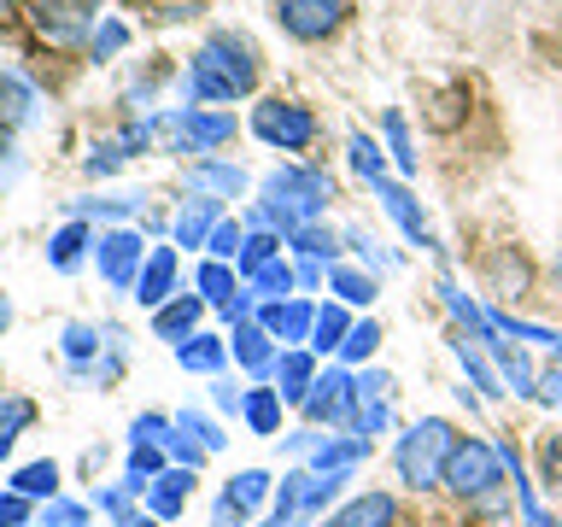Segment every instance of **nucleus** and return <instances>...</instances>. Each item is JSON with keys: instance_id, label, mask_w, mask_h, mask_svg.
I'll return each instance as SVG.
<instances>
[{"instance_id": "f257e3e1", "label": "nucleus", "mask_w": 562, "mask_h": 527, "mask_svg": "<svg viewBox=\"0 0 562 527\" xmlns=\"http://www.w3.org/2000/svg\"><path fill=\"white\" fill-rule=\"evenodd\" d=\"M334 200V182H328V170H311V165H288V170H276V176H263V200L252 211V223L258 228H281V240L299 235L305 223H316L328 211Z\"/></svg>"}, {"instance_id": "f03ea898", "label": "nucleus", "mask_w": 562, "mask_h": 527, "mask_svg": "<svg viewBox=\"0 0 562 527\" xmlns=\"http://www.w3.org/2000/svg\"><path fill=\"white\" fill-rule=\"evenodd\" d=\"M258 88V59L240 35H211L188 65V100H235Z\"/></svg>"}, {"instance_id": "7ed1b4c3", "label": "nucleus", "mask_w": 562, "mask_h": 527, "mask_svg": "<svg viewBox=\"0 0 562 527\" xmlns=\"http://www.w3.org/2000/svg\"><path fill=\"white\" fill-rule=\"evenodd\" d=\"M451 446H457V428L446 416H422L411 434H398L393 446V463H398V481L428 492V486H446V463H451Z\"/></svg>"}, {"instance_id": "20e7f679", "label": "nucleus", "mask_w": 562, "mask_h": 527, "mask_svg": "<svg viewBox=\"0 0 562 527\" xmlns=\"http://www.w3.org/2000/svg\"><path fill=\"white\" fill-rule=\"evenodd\" d=\"M153 141L158 147H170V153H217L235 141V117L228 112H165V117H153Z\"/></svg>"}, {"instance_id": "39448f33", "label": "nucleus", "mask_w": 562, "mask_h": 527, "mask_svg": "<svg viewBox=\"0 0 562 527\" xmlns=\"http://www.w3.org/2000/svg\"><path fill=\"white\" fill-rule=\"evenodd\" d=\"M504 457L492 439H474V434H457L451 446V463H446V486L457 492V498H486L492 486H504Z\"/></svg>"}, {"instance_id": "423d86ee", "label": "nucleus", "mask_w": 562, "mask_h": 527, "mask_svg": "<svg viewBox=\"0 0 562 527\" xmlns=\"http://www.w3.org/2000/svg\"><path fill=\"white\" fill-rule=\"evenodd\" d=\"M346 481H351V469H334V474L293 469V474H281V486H276V516H281V522H305V516H316V509H328L334 498H340Z\"/></svg>"}, {"instance_id": "0eeeda50", "label": "nucleus", "mask_w": 562, "mask_h": 527, "mask_svg": "<svg viewBox=\"0 0 562 527\" xmlns=\"http://www.w3.org/2000/svg\"><path fill=\"white\" fill-rule=\"evenodd\" d=\"M252 135L270 141V147H281V153H305L316 141V117L305 112V105H293V100H263L252 112Z\"/></svg>"}, {"instance_id": "6e6552de", "label": "nucleus", "mask_w": 562, "mask_h": 527, "mask_svg": "<svg viewBox=\"0 0 562 527\" xmlns=\"http://www.w3.org/2000/svg\"><path fill=\"white\" fill-rule=\"evenodd\" d=\"M351 404H358V375H346V369H316L311 393L299 411L311 416V428H340L351 422Z\"/></svg>"}, {"instance_id": "1a4fd4ad", "label": "nucleus", "mask_w": 562, "mask_h": 527, "mask_svg": "<svg viewBox=\"0 0 562 527\" xmlns=\"http://www.w3.org/2000/svg\"><path fill=\"white\" fill-rule=\"evenodd\" d=\"M94 264L117 293H135L140 264H147V240H140L135 228H105V235L94 240Z\"/></svg>"}, {"instance_id": "9d476101", "label": "nucleus", "mask_w": 562, "mask_h": 527, "mask_svg": "<svg viewBox=\"0 0 562 527\" xmlns=\"http://www.w3.org/2000/svg\"><path fill=\"white\" fill-rule=\"evenodd\" d=\"M94 12H100V0H35L30 18L53 47H77L82 35L94 30Z\"/></svg>"}, {"instance_id": "9b49d317", "label": "nucleus", "mask_w": 562, "mask_h": 527, "mask_svg": "<svg viewBox=\"0 0 562 527\" xmlns=\"http://www.w3.org/2000/svg\"><path fill=\"white\" fill-rule=\"evenodd\" d=\"M474 346H481L486 358L498 363V375H504V386H509V393H516V399H533V393H539V369H533V358H527L521 346H509V334L486 328V334H481V340H474Z\"/></svg>"}, {"instance_id": "f8f14e48", "label": "nucleus", "mask_w": 562, "mask_h": 527, "mask_svg": "<svg viewBox=\"0 0 562 527\" xmlns=\"http://www.w3.org/2000/svg\"><path fill=\"white\" fill-rule=\"evenodd\" d=\"M276 7H281V30L299 35V42H323L346 18V0H276Z\"/></svg>"}, {"instance_id": "ddd939ff", "label": "nucleus", "mask_w": 562, "mask_h": 527, "mask_svg": "<svg viewBox=\"0 0 562 527\" xmlns=\"http://www.w3.org/2000/svg\"><path fill=\"white\" fill-rule=\"evenodd\" d=\"M258 323L270 328V340L288 351V346H305L311 340V328H316V305L311 299H281V305H263L258 311Z\"/></svg>"}, {"instance_id": "4468645a", "label": "nucleus", "mask_w": 562, "mask_h": 527, "mask_svg": "<svg viewBox=\"0 0 562 527\" xmlns=\"http://www.w3.org/2000/svg\"><path fill=\"white\" fill-rule=\"evenodd\" d=\"M200 316H205V299L200 293L165 299V305L153 311V334H158V340H188V334H200Z\"/></svg>"}, {"instance_id": "2eb2a0df", "label": "nucleus", "mask_w": 562, "mask_h": 527, "mask_svg": "<svg viewBox=\"0 0 562 527\" xmlns=\"http://www.w3.org/2000/svg\"><path fill=\"white\" fill-rule=\"evenodd\" d=\"M228 351H235L240 369H252V375H263V369H276V340L263 323H235L228 328Z\"/></svg>"}, {"instance_id": "dca6fc26", "label": "nucleus", "mask_w": 562, "mask_h": 527, "mask_svg": "<svg viewBox=\"0 0 562 527\" xmlns=\"http://www.w3.org/2000/svg\"><path fill=\"white\" fill-rule=\"evenodd\" d=\"M323 527H398V504L386 492H363V498L340 504Z\"/></svg>"}, {"instance_id": "f3484780", "label": "nucleus", "mask_w": 562, "mask_h": 527, "mask_svg": "<svg viewBox=\"0 0 562 527\" xmlns=\"http://www.w3.org/2000/svg\"><path fill=\"white\" fill-rule=\"evenodd\" d=\"M170 281H176V246H153L147 264H140V281H135V299L147 311H158L170 299Z\"/></svg>"}, {"instance_id": "a211bd4d", "label": "nucleus", "mask_w": 562, "mask_h": 527, "mask_svg": "<svg viewBox=\"0 0 562 527\" xmlns=\"http://www.w3.org/2000/svg\"><path fill=\"white\" fill-rule=\"evenodd\" d=\"M217 223H223V200H211V193H193V200L176 211V246H205Z\"/></svg>"}, {"instance_id": "6ab92c4d", "label": "nucleus", "mask_w": 562, "mask_h": 527, "mask_svg": "<svg viewBox=\"0 0 562 527\" xmlns=\"http://www.w3.org/2000/svg\"><path fill=\"white\" fill-rule=\"evenodd\" d=\"M311 381H316V358H311V351H299V346L276 351V393H281V404H305Z\"/></svg>"}, {"instance_id": "aec40b11", "label": "nucleus", "mask_w": 562, "mask_h": 527, "mask_svg": "<svg viewBox=\"0 0 562 527\" xmlns=\"http://www.w3.org/2000/svg\"><path fill=\"white\" fill-rule=\"evenodd\" d=\"M375 193H381V205L393 211V223H398L416 246H434V235H428V223H422V205H416V193H411V188H404V182H386V176H381Z\"/></svg>"}, {"instance_id": "412c9836", "label": "nucleus", "mask_w": 562, "mask_h": 527, "mask_svg": "<svg viewBox=\"0 0 562 527\" xmlns=\"http://www.w3.org/2000/svg\"><path fill=\"white\" fill-rule=\"evenodd\" d=\"M193 193H211V200H240L246 193V170L240 165H223V158H200V165L188 170Z\"/></svg>"}, {"instance_id": "4be33fe9", "label": "nucleus", "mask_w": 562, "mask_h": 527, "mask_svg": "<svg viewBox=\"0 0 562 527\" xmlns=\"http://www.w3.org/2000/svg\"><path fill=\"white\" fill-rule=\"evenodd\" d=\"M176 363L193 369V375H217L228 363V334H188V340H176Z\"/></svg>"}, {"instance_id": "5701e85b", "label": "nucleus", "mask_w": 562, "mask_h": 527, "mask_svg": "<svg viewBox=\"0 0 562 527\" xmlns=\"http://www.w3.org/2000/svg\"><path fill=\"white\" fill-rule=\"evenodd\" d=\"M188 492H193V469H165L147 486V509L158 522H170V516H182V509H188Z\"/></svg>"}, {"instance_id": "b1692460", "label": "nucleus", "mask_w": 562, "mask_h": 527, "mask_svg": "<svg viewBox=\"0 0 562 527\" xmlns=\"http://www.w3.org/2000/svg\"><path fill=\"white\" fill-rule=\"evenodd\" d=\"M35 117V88L18 70H0V130H24Z\"/></svg>"}, {"instance_id": "393cba45", "label": "nucleus", "mask_w": 562, "mask_h": 527, "mask_svg": "<svg viewBox=\"0 0 562 527\" xmlns=\"http://www.w3.org/2000/svg\"><path fill=\"white\" fill-rule=\"evenodd\" d=\"M369 451V439H340V434H323L311 446V469L316 474H334V469H358Z\"/></svg>"}, {"instance_id": "a878e982", "label": "nucleus", "mask_w": 562, "mask_h": 527, "mask_svg": "<svg viewBox=\"0 0 562 527\" xmlns=\"http://www.w3.org/2000/svg\"><path fill=\"white\" fill-rule=\"evenodd\" d=\"M94 240H100V235H94V228H88L82 217H77V223H65L59 235L47 240V264H53V270H77V264H82V253H88Z\"/></svg>"}, {"instance_id": "bb28decb", "label": "nucleus", "mask_w": 562, "mask_h": 527, "mask_svg": "<svg viewBox=\"0 0 562 527\" xmlns=\"http://www.w3.org/2000/svg\"><path fill=\"white\" fill-rule=\"evenodd\" d=\"M451 351H457V358H463V369H469V386H481L486 399H498V393H509V386H504V375H498V369H492V363L481 358V346H474V340H469L463 328L451 334Z\"/></svg>"}, {"instance_id": "cd10ccee", "label": "nucleus", "mask_w": 562, "mask_h": 527, "mask_svg": "<svg viewBox=\"0 0 562 527\" xmlns=\"http://www.w3.org/2000/svg\"><path fill=\"white\" fill-rule=\"evenodd\" d=\"M346 334H351V316H346L340 299L316 305V328H311V346H316V351H340V346H346Z\"/></svg>"}, {"instance_id": "c85d7f7f", "label": "nucleus", "mask_w": 562, "mask_h": 527, "mask_svg": "<svg viewBox=\"0 0 562 527\" xmlns=\"http://www.w3.org/2000/svg\"><path fill=\"white\" fill-rule=\"evenodd\" d=\"M328 288L340 305H375V276L351 270V264H328Z\"/></svg>"}, {"instance_id": "c756f323", "label": "nucleus", "mask_w": 562, "mask_h": 527, "mask_svg": "<svg viewBox=\"0 0 562 527\" xmlns=\"http://www.w3.org/2000/svg\"><path fill=\"white\" fill-rule=\"evenodd\" d=\"M240 416H246V428H252V434H276L281 428V393H276V386H252L246 404H240Z\"/></svg>"}, {"instance_id": "7c9ffc66", "label": "nucleus", "mask_w": 562, "mask_h": 527, "mask_svg": "<svg viewBox=\"0 0 562 527\" xmlns=\"http://www.w3.org/2000/svg\"><path fill=\"white\" fill-rule=\"evenodd\" d=\"M200 299H205V305H217V311H228V305L240 299V288H235V270H228L223 258L200 264Z\"/></svg>"}, {"instance_id": "2f4dec72", "label": "nucleus", "mask_w": 562, "mask_h": 527, "mask_svg": "<svg viewBox=\"0 0 562 527\" xmlns=\"http://www.w3.org/2000/svg\"><path fill=\"white\" fill-rule=\"evenodd\" d=\"M293 281H299V276H293V264H288V258H276V264H263V270L246 281V288H252L263 305H281V299H293Z\"/></svg>"}, {"instance_id": "473e14b6", "label": "nucleus", "mask_w": 562, "mask_h": 527, "mask_svg": "<svg viewBox=\"0 0 562 527\" xmlns=\"http://www.w3.org/2000/svg\"><path fill=\"white\" fill-rule=\"evenodd\" d=\"M100 334L88 328V323H70L65 328V363H70V375H88V369H94V358H100Z\"/></svg>"}, {"instance_id": "72a5a7b5", "label": "nucleus", "mask_w": 562, "mask_h": 527, "mask_svg": "<svg viewBox=\"0 0 562 527\" xmlns=\"http://www.w3.org/2000/svg\"><path fill=\"white\" fill-rule=\"evenodd\" d=\"M281 258V235H270V228H252V235H246V246H240V258H235V270L252 281L263 264H276Z\"/></svg>"}, {"instance_id": "f704fd0d", "label": "nucleus", "mask_w": 562, "mask_h": 527, "mask_svg": "<svg viewBox=\"0 0 562 527\" xmlns=\"http://www.w3.org/2000/svg\"><path fill=\"white\" fill-rule=\"evenodd\" d=\"M12 492H24V498H53V492H59V463H53V457L24 463V469L12 474Z\"/></svg>"}, {"instance_id": "c9c22d12", "label": "nucleus", "mask_w": 562, "mask_h": 527, "mask_svg": "<svg viewBox=\"0 0 562 527\" xmlns=\"http://www.w3.org/2000/svg\"><path fill=\"white\" fill-rule=\"evenodd\" d=\"M158 474H165V446H135V451H130V474H123V486H130V492H147Z\"/></svg>"}, {"instance_id": "e433bc0d", "label": "nucleus", "mask_w": 562, "mask_h": 527, "mask_svg": "<svg viewBox=\"0 0 562 527\" xmlns=\"http://www.w3.org/2000/svg\"><path fill=\"white\" fill-rule=\"evenodd\" d=\"M223 498L240 504V509H258L263 498H270V474H263V469H240L235 481L223 486Z\"/></svg>"}, {"instance_id": "4c0bfd02", "label": "nucleus", "mask_w": 562, "mask_h": 527, "mask_svg": "<svg viewBox=\"0 0 562 527\" xmlns=\"http://www.w3.org/2000/svg\"><path fill=\"white\" fill-rule=\"evenodd\" d=\"M35 422V404L30 399H0V457L18 446V434H24Z\"/></svg>"}, {"instance_id": "58836bf2", "label": "nucleus", "mask_w": 562, "mask_h": 527, "mask_svg": "<svg viewBox=\"0 0 562 527\" xmlns=\"http://www.w3.org/2000/svg\"><path fill=\"white\" fill-rule=\"evenodd\" d=\"M375 346H381V323H375V316H363V323H351L340 358L346 363H363V358H375Z\"/></svg>"}, {"instance_id": "ea45409f", "label": "nucleus", "mask_w": 562, "mask_h": 527, "mask_svg": "<svg viewBox=\"0 0 562 527\" xmlns=\"http://www.w3.org/2000/svg\"><path fill=\"white\" fill-rule=\"evenodd\" d=\"M346 153H351V170H358L363 182H381V176H386V158H381V147L369 135H351Z\"/></svg>"}, {"instance_id": "a19ab883", "label": "nucleus", "mask_w": 562, "mask_h": 527, "mask_svg": "<svg viewBox=\"0 0 562 527\" xmlns=\"http://www.w3.org/2000/svg\"><path fill=\"white\" fill-rule=\"evenodd\" d=\"M288 240H293V253H305V258H316V264H323V258L334 264V253H340L323 223H305V228H299V235H288Z\"/></svg>"}, {"instance_id": "79ce46f5", "label": "nucleus", "mask_w": 562, "mask_h": 527, "mask_svg": "<svg viewBox=\"0 0 562 527\" xmlns=\"http://www.w3.org/2000/svg\"><path fill=\"white\" fill-rule=\"evenodd\" d=\"M176 428H182L188 439H193V446H205V451H223V428H217V422H211V416H200V411H182V416H176Z\"/></svg>"}, {"instance_id": "37998d69", "label": "nucleus", "mask_w": 562, "mask_h": 527, "mask_svg": "<svg viewBox=\"0 0 562 527\" xmlns=\"http://www.w3.org/2000/svg\"><path fill=\"white\" fill-rule=\"evenodd\" d=\"M130 439H135V446H170V439H176V422L158 416V411H147V416L130 422Z\"/></svg>"}, {"instance_id": "c03bdc74", "label": "nucleus", "mask_w": 562, "mask_h": 527, "mask_svg": "<svg viewBox=\"0 0 562 527\" xmlns=\"http://www.w3.org/2000/svg\"><path fill=\"white\" fill-rule=\"evenodd\" d=\"M205 246H211V258H223V264H228V258H240V246H246V228H240L235 217H223L217 228H211V240H205Z\"/></svg>"}, {"instance_id": "a18cd8bd", "label": "nucleus", "mask_w": 562, "mask_h": 527, "mask_svg": "<svg viewBox=\"0 0 562 527\" xmlns=\"http://www.w3.org/2000/svg\"><path fill=\"white\" fill-rule=\"evenodd\" d=\"M386 147H393L398 170H416V153H411V130H404V112H386Z\"/></svg>"}, {"instance_id": "49530a36", "label": "nucleus", "mask_w": 562, "mask_h": 527, "mask_svg": "<svg viewBox=\"0 0 562 527\" xmlns=\"http://www.w3.org/2000/svg\"><path fill=\"white\" fill-rule=\"evenodd\" d=\"M42 527H88V504L47 498V509H42Z\"/></svg>"}, {"instance_id": "de8ad7c7", "label": "nucleus", "mask_w": 562, "mask_h": 527, "mask_svg": "<svg viewBox=\"0 0 562 527\" xmlns=\"http://www.w3.org/2000/svg\"><path fill=\"white\" fill-rule=\"evenodd\" d=\"M123 42H130V30H123L117 18H105V24H100L94 35H88V53H94V59H112V53H117Z\"/></svg>"}, {"instance_id": "09e8293b", "label": "nucleus", "mask_w": 562, "mask_h": 527, "mask_svg": "<svg viewBox=\"0 0 562 527\" xmlns=\"http://www.w3.org/2000/svg\"><path fill=\"white\" fill-rule=\"evenodd\" d=\"M0 527H30V498L24 492H0Z\"/></svg>"}, {"instance_id": "8fccbe9b", "label": "nucleus", "mask_w": 562, "mask_h": 527, "mask_svg": "<svg viewBox=\"0 0 562 527\" xmlns=\"http://www.w3.org/2000/svg\"><path fill=\"white\" fill-rule=\"evenodd\" d=\"M165 451H170V457H176V463H182V469H200V463H205V457H211L205 446H193V439H188L182 428H176V439H170V446H165Z\"/></svg>"}, {"instance_id": "3c124183", "label": "nucleus", "mask_w": 562, "mask_h": 527, "mask_svg": "<svg viewBox=\"0 0 562 527\" xmlns=\"http://www.w3.org/2000/svg\"><path fill=\"white\" fill-rule=\"evenodd\" d=\"M533 399H539V404H551V411H562V363L539 375V393H533Z\"/></svg>"}, {"instance_id": "603ef678", "label": "nucleus", "mask_w": 562, "mask_h": 527, "mask_svg": "<svg viewBox=\"0 0 562 527\" xmlns=\"http://www.w3.org/2000/svg\"><path fill=\"white\" fill-rule=\"evenodd\" d=\"M246 522H252V509H240L228 498H217V509H211V527H246Z\"/></svg>"}, {"instance_id": "864d4df0", "label": "nucleus", "mask_w": 562, "mask_h": 527, "mask_svg": "<svg viewBox=\"0 0 562 527\" xmlns=\"http://www.w3.org/2000/svg\"><path fill=\"white\" fill-rule=\"evenodd\" d=\"M77 211H94V217H130L135 200H88V205H77Z\"/></svg>"}, {"instance_id": "5fc2aeb1", "label": "nucleus", "mask_w": 562, "mask_h": 527, "mask_svg": "<svg viewBox=\"0 0 562 527\" xmlns=\"http://www.w3.org/2000/svg\"><path fill=\"white\" fill-rule=\"evenodd\" d=\"M386 386H393V375L369 369V375H358V399H386Z\"/></svg>"}, {"instance_id": "6e6d98bb", "label": "nucleus", "mask_w": 562, "mask_h": 527, "mask_svg": "<svg viewBox=\"0 0 562 527\" xmlns=\"http://www.w3.org/2000/svg\"><path fill=\"white\" fill-rule=\"evenodd\" d=\"M18 170H24V165H18V153L7 147V141H0V193H7V188L18 182Z\"/></svg>"}, {"instance_id": "4d7b16f0", "label": "nucleus", "mask_w": 562, "mask_h": 527, "mask_svg": "<svg viewBox=\"0 0 562 527\" xmlns=\"http://www.w3.org/2000/svg\"><path fill=\"white\" fill-rule=\"evenodd\" d=\"M211 399H217V411H240V404H246V393H240V386H211Z\"/></svg>"}, {"instance_id": "13d9d810", "label": "nucleus", "mask_w": 562, "mask_h": 527, "mask_svg": "<svg viewBox=\"0 0 562 527\" xmlns=\"http://www.w3.org/2000/svg\"><path fill=\"white\" fill-rule=\"evenodd\" d=\"M544 481L562 486V439H551V451H544Z\"/></svg>"}, {"instance_id": "bf43d9fd", "label": "nucleus", "mask_w": 562, "mask_h": 527, "mask_svg": "<svg viewBox=\"0 0 562 527\" xmlns=\"http://www.w3.org/2000/svg\"><path fill=\"white\" fill-rule=\"evenodd\" d=\"M299 281H305V288H316V281H323V264H316V258H305V264H299V270H293Z\"/></svg>"}, {"instance_id": "052dcab7", "label": "nucleus", "mask_w": 562, "mask_h": 527, "mask_svg": "<svg viewBox=\"0 0 562 527\" xmlns=\"http://www.w3.org/2000/svg\"><path fill=\"white\" fill-rule=\"evenodd\" d=\"M12 328V305H7V293H0V334Z\"/></svg>"}, {"instance_id": "680f3d73", "label": "nucleus", "mask_w": 562, "mask_h": 527, "mask_svg": "<svg viewBox=\"0 0 562 527\" xmlns=\"http://www.w3.org/2000/svg\"><path fill=\"white\" fill-rule=\"evenodd\" d=\"M123 527H158V516H130V522H123Z\"/></svg>"}, {"instance_id": "e2e57ef3", "label": "nucleus", "mask_w": 562, "mask_h": 527, "mask_svg": "<svg viewBox=\"0 0 562 527\" xmlns=\"http://www.w3.org/2000/svg\"><path fill=\"white\" fill-rule=\"evenodd\" d=\"M263 527H299V522H281V516H270V522H263Z\"/></svg>"}, {"instance_id": "0e129e2a", "label": "nucleus", "mask_w": 562, "mask_h": 527, "mask_svg": "<svg viewBox=\"0 0 562 527\" xmlns=\"http://www.w3.org/2000/svg\"><path fill=\"white\" fill-rule=\"evenodd\" d=\"M557 276H562V258H557Z\"/></svg>"}]
</instances>
